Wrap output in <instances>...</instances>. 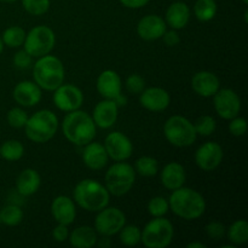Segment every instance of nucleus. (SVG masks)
Segmentation results:
<instances>
[{"mask_svg":"<svg viewBox=\"0 0 248 248\" xmlns=\"http://www.w3.org/2000/svg\"><path fill=\"white\" fill-rule=\"evenodd\" d=\"M194 127H195V131L198 135L211 136L216 131L217 125H216V120L212 116L203 115L195 121Z\"/></svg>","mask_w":248,"mask_h":248,"instance_id":"obj_36","label":"nucleus"},{"mask_svg":"<svg viewBox=\"0 0 248 248\" xmlns=\"http://www.w3.org/2000/svg\"><path fill=\"white\" fill-rule=\"evenodd\" d=\"M33 73L35 84L47 91H55L64 81V67L55 56L40 57L34 65Z\"/></svg>","mask_w":248,"mask_h":248,"instance_id":"obj_4","label":"nucleus"},{"mask_svg":"<svg viewBox=\"0 0 248 248\" xmlns=\"http://www.w3.org/2000/svg\"><path fill=\"white\" fill-rule=\"evenodd\" d=\"M190 18V11L184 2H173L166 11V22L171 28L183 29Z\"/></svg>","mask_w":248,"mask_h":248,"instance_id":"obj_24","label":"nucleus"},{"mask_svg":"<svg viewBox=\"0 0 248 248\" xmlns=\"http://www.w3.org/2000/svg\"><path fill=\"white\" fill-rule=\"evenodd\" d=\"M26 135L35 143H45L52 140L58 128V120L51 110H39L26 123Z\"/></svg>","mask_w":248,"mask_h":248,"instance_id":"obj_5","label":"nucleus"},{"mask_svg":"<svg viewBox=\"0 0 248 248\" xmlns=\"http://www.w3.org/2000/svg\"><path fill=\"white\" fill-rule=\"evenodd\" d=\"M159 164L154 157L142 156L136 161V171L144 177H152L157 173Z\"/></svg>","mask_w":248,"mask_h":248,"instance_id":"obj_33","label":"nucleus"},{"mask_svg":"<svg viewBox=\"0 0 248 248\" xmlns=\"http://www.w3.org/2000/svg\"><path fill=\"white\" fill-rule=\"evenodd\" d=\"M120 241L123 242L125 246L133 247L137 246L140 242V236H142V232L136 225H124L123 229L120 230Z\"/></svg>","mask_w":248,"mask_h":248,"instance_id":"obj_32","label":"nucleus"},{"mask_svg":"<svg viewBox=\"0 0 248 248\" xmlns=\"http://www.w3.org/2000/svg\"><path fill=\"white\" fill-rule=\"evenodd\" d=\"M24 154V147L21 142L16 140H6L0 147V155L7 161H17Z\"/></svg>","mask_w":248,"mask_h":248,"instance_id":"obj_28","label":"nucleus"},{"mask_svg":"<svg viewBox=\"0 0 248 248\" xmlns=\"http://www.w3.org/2000/svg\"><path fill=\"white\" fill-rule=\"evenodd\" d=\"M14 99L23 107H33L40 102L41 90L35 82L21 81L14 89Z\"/></svg>","mask_w":248,"mask_h":248,"instance_id":"obj_18","label":"nucleus"},{"mask_svg":"<svg viewBox=\"0 0 248 248\" xmlns=\"http://www.w3.org/2000/svg\"><path fill=\"white\" fill-rule=\"evenodd\" d=\"M229 240L234 245H244L248 241V223L246 220H236L232 223L228 232Z\"/></svg>","mask_w":248,"mask_h":248,"instance_id":"obj_29","label":"nucleus"},{"mask_svg":"<svg viewBox=\"0 0 248 248\" xmlns=\"http://www.w3.org/2000/svg\"><path fill=\"white\" fill-rule=\"evenodd\" d=\"M65 138L75 145H86L96 137V124L93 119L81 110H73L65 115L62 124Z\"/></svg>","mask_w":248,"mask_h":248,"instance_id":"obj_1","label":"nucleus"},{"mask_svg":"<svg viewBox=\"0 0 248 248\" xmlns=\"http://www.w3.org/2000/svg\"><path fill=\"white\" fill-rule=\"evenodd\" d=\"M17 191L23 196L33 195L40 186V176L35 170L26 169L17 178Z\"/></svg>","mask_w":248,"mask_h":248,"instance_id":"obj_25","label":"nucleus"},{"mask_svg":"<svg viewBox=\"0 0 248 248\" xmlns=\"http://www.w3.org/2000/svg\"><path fill=\"white\" fill-rule=\"evenodd\" d=\"M72 246L78 248H91L96 245L97 234L91 227H79L68 236Z\"/></svg>","mask_w":248,"mask_h":248,"instance_id":"obj_26","label":"nucleus"},{"mask_svg":"<svg viewBox=\"0 0 248 248\" xmlns=\"http://www.w3.org/2000/svg\"><path fill=\"white\" fill-rule=\"evenodd\" d=\"M242 1H244L245 4H248V0H242Z\"/></svg>","mask_w":248,"mask_h":248,"instance_id":"obj_49","label":"nucleus"},{"mask_svg":"<svg viewBox=\"0 0 248 248\" xmlns=\"http://www.w3.org/2000/svg\"><path fill=\"white\" fill-rule=\"evenodd\" d=\"M173 239V225L169 219L155 217L142 232L140 241L148 248H166Z\"/></svg>","mask_w":248,"mask_h":248,"instance_id":"obj_8","label":"nucleus"},{"mask_svg":"<svg viewBox=\"0 0 248 248\" xmlns=\"http://www.w3.org/2000/svg\"><path fill=\"white\" fill-rule=\"evenodd\" d=\"M56 36L51 28L46 26H39L26 34L24 39V50L31 57H43L48 55L55 47Z\"/></svg>","mask_w":248,"mask_h":248,"instance_id":"obj_9","label":"nucleus"},{"mask_svg":"<svg viewBox=\"0 0 248 248\" xmlns=\"http://www.w3.org/2000/svg\"><path fill=\"white\" fill-rule=\"evenodd\" d=\"M169 201L162 196H156L153 198L148 203V212L153 216V217H164L167 212H169Z\"/></svg>","mask_w":248,"mask_h":248,"instance_id":"obj_35","label":"nucleus"},{"mask_svg":"<svg viewBox=\"0 0 248 248\" xmlns=\"http://www.w3.org/2000/svg\"><path fill=\"white\" fill-rule=\"evenodd\" d=\"M73 195L75 202L89 212H99L109 203V191L106 186L93 179L79 182Z\"/></svg>","mask_w":248,"mask_h":248,"instance_id":"obj_3","label":"nucleus"},{"mask_svg":"<svg viewBox=\"0 0 248 248\" xmlns=\"http://www.w3.org/2000/svg\"><path fill=\"white\" fill-rule=\"evenodd\" d=\"M97 91L106 99H114L121 93V79L114 70H104L97 79Z\"/></svg>","mask_w":248,"mask_h":248,"instance_id":"obj_20","label":"nucleus"},{"mask_svg":"<svg viewBox=\"0 0 248 248\" xmlns=\"http://www.w3.org/2000/svg\"><path fill=\"white\" fill-rule=\"evenodd\" d=\"M24 10L34 16L46 14L50 9V0H22Z\"/></svg>","mask_w":248,"mask_h":248,"instance_id":"obj_34","label":"nucleus"},{"mask_svg":"<svg viewBox=\"0 0 248 248\" xmlns=\"http://www.w3.org/2000/svg\"><path fill=\"white\" fill-rule=\"evenodd\" d=\"M118 108L113 99L102 101L94 107L93 121L98 127L109 128L116 123L118 119Z\"/></svg>","mask_w":248,"mask_h":248,"instance_id":"obj_19","label":"nucleus"},{"mask_svg":"<svg viewBox=\"0 0 248 248\" xmlns=\"http://www.w3.org/2000/svg\"><path fill=\"white\" fill-rule=\"evenodd\" d=\"M165 31H166V23L161 17L156 15H148L138 22V35L147 41L160 39Z\"/></svg>","mask_w":248,"mask_h":248,"instance_id":"obj_15","label":"nucleus"},{"mask_svg":"<svg viewBox=\"0 0 248 248\" xmlns=\"http://www.w3.org/2000/svg\"><path fill=\"white\" fill-rule=\"evenodd\" d=\"M53 102L60 110L73 111L81 107L84 102V94L74 85H61L55 90Z\"/></svg>","mask_w":248,"mask_h":248,"instance_id":"obj_12","label":"nucleus"},{"mask_svg":"<svg viewBox=\"0 0 248 248\" xmlns=\"http://www.w3.org/2000/svg\"><path fill=\"white\" fill-rule=\"evenodd\" d=\"M140 102L150 111H162L169 107L170 94L166 90L160 87H150L140 92Z\"/></svg>","mask_w":248,"mask_h":248,"instance_id":"obj_16","label":"nucleus"},{"mask_svg":"<svg viewBox=\"0 0 248 248\" xmlns=\"http://www.w3.org/2000/svg\"><path fill=\"white\" fill-rule=\"evenodd\" d=\"M51 213L58 224L70 225L77 217V210L73 200L67 196H57L51 203Z\"/></svg>","mask_w":248,"mask_h":248,"instance_id":"obj_17","label":"nucleus"},{"mask_svg":"<svg viewBox=\"0 0 248 248\" xmlns=\"http://www.w3.org/2000/svg\"><path fill=\"white\" fill-rule=\"evenodd\" d=\"M121 4L130 9H140V7L145 6L149 2V0H120Z\"/></svg>","mask_w":248,"mask_h":248,"instance_id":"obj_44","label":"nucleus"},{"mask_svg":"<svg viewBox=\"0 0 248 248\" xmlns=\"http://www.w3.org/2000/svg\"><path fill=\"white\" fill-rule=\"evenodd\" d=\"M113 101L115 102L116 106L118 107H124V106H126V103H127V98H126L125 96H123L121 93L118 94V96H116Z\"/></svg>","mask_w":248,"mask_h":248,"instance_id":"obj_45","label":"nucleus"},{"mask_svg":"<svg viewBox=\"0 0 248 248\" xmlns=\"http://www.w3.org/2000/svg\"><path fill=\"white\" fill-rule=\"evenodd\" d=\"M136 173L132 166L125 162H116L106 173V188L115 196L125 195L135 184Z\"/></svg>","mask_w":248,"mask_h":248,"instance_id":"obj_7","label":"nucleus"},{"mask_svg":"<svg viewBox=\"0 0 248 248\" xmlns=\"http://www.w3.org/2000/svg\"><path fill=\"white\" fill-rule=\"evenodd\" d=\"M2 48H4V43H2L1 38H0V53L2 52Z\"/></svg>","mask_w":248,"mask_h":248,"instance_id":"obj_47","label":"nucleus"},{"mask_svg":"<svg viewBox=\"0 0 248 248\" xmlns=\"http://www.w3.org/2000/svg\"><path fill=\"white\" fill-rule=\"evenodd\" d=\"M125 223L126 218L123 211L116 207H104L103 210L99 211L98 216L96 217L94 228L102 236L108 237L118 234L123 229Z\"/></svg>","mask_w":248,"mask_h":248,"instance_id":"obj_10","label":"nucleus"},{"mask_svg":"<svg viewBox=\"0 0 248 248\" xmlns=\"http://www.w3.org/2000/svg\"><path fill=\"white\" fill-rule=\"evenodd\" d=\"M108 159L109 156L107 154L104 145L96 142L87 143L84 149V153H82L84 164L89 169L94 170V171H99V170L103 169L108 164Z\"/></svg>","mask_w":248,"mask_h":248,"instance_id":"obj_22","label":"nucleus"},{"mask_svg":"<svg viewBox=\"0 0 248 248\" xmlns=\"http://www.w3.org/2000/svg\"><path fill=\"white\" fill-rule=\"evenodd\" d=\"M23 219V211L16 205H9L0 211V222L9 227L18 225Z\"/></svg>","mask_w":248,"mask_h":248,"instance_id":"obj_30","label":"nucleus"},{"mask_svg":"<svg viewBox=\"0 0 248 248\" xmlns=\"http://www.w3.org/2000/svg\"><path fill=\"white\" fill-rule=\"evenodd\" d=\"M229 131L235 137H241L247 131V123L244 118H234L232 119V123L229 124Z\"/></svg>","mask_w":248,"mask_h":248,"instance_id":"obj_39","label":"nucleus"},{"mask_svg":"<svg viewBox=\"0 0 248 248\" xmlns=\"http://www.w3.org/2000/svg\"><path fill=\"white\" fill-rule=\"evenodd\" d=\"M164 41L167 46H176L177 44L181 41L179 39V35L177 34L176 31H165L164 33Z\"/></svg>","mask_w":248,"mask_h":248,"instance_id":"obj_43","label":"nucleus"},{"mask_svg":"<svg viewBox=\"0 0 248 248\" xmlns=\"http://www.w3.org/2000/svg\"><path fill=\"white\" fill-rule=\"evenodd\" d=\"M52 236L55 239V241L57 242H64L65 240L69 236V232L67 229V225L64 224H58L57 227L53 229Z\"/></svg>","mask_w":248,"mask_h":248,"instance_id":"obj_42","label":"nucleus"},{"mask_svg":"<svg viewBox=\"0 0 248 248\" xmlns=\"http://www.w3.org/2000/svg\"><path fill=\"white\" fill-rule=\"evenodd\" d=\"M104 148L107 154L115 161H124L132 155L133 147L130 138L121 132H111L107 136Z\"/></svg>","mask_w":248,"mask_h":248,"instance_id":"obj_13","label":"nucleus"},{"mask_svg":"<svg viewBox=\"0 0 248 248\" xmlns=\"http://www.w3.org/2000/svg\"><path fill=\"white\" fill-rule=\"evenodd\" d=\"M194 12L199 21H211L217 14V4L215 0H198L194 6Z\"/></svg>","mask_w":248,"mask_h":248,"instance_id":"obj_27","label":"nucleus"},{"mask_svg":"<svg viewBox=\"0 0 248 248\" xmlns=\"http://www.w3.org/2000/svg\"><path fill=\"white\" fill-rule=\"evenodd\" d=\"M215 108L218 115L225 120L236 118L241 109V101L235 91L230 89L218 90L215 93Z\"/></svg>","mask_w":248,"mask_h":248,"instance_id":"obj_11","label":"nucleus"},{"mask_svg":"<svg viewBox=\"0 0 248 248\" xmlns=\"http://www.w3.org/2000/svg\"><path fill=\"white\" fill-rule=\"evenodd\" d=\"M0 1H2V2H14V1H16V0H0Z\"/></svg>","mask_w":248,"mask_h":248,"instance_id":"obj_48","label":"nucleus"},{"mask_svg":"<svg viewBox=\"0 0 248 248\" xmlns=\"http://www.w3.org/2000/svg\"><path fill=\"white\" fill-rule=\"evenodd\" d=\"M27 120H28L27 113L21 108H12L7 113V123H9L10 126L15 128L24 127Z\"/></svg>","mask_w":248,"mask_h":248,"instance_id":"obj_37","label":"nucleus"},{"mask_svg":"<svg viewBox=\"0 0 248 248\" xmlns=\"http://www.w3.org/2000/svg\"><path fill=\"white\" fill-rule=\"evenodd\" d=\"M169 205L174 215L188 220L201 217L206 210V202L202 195L193 189L183 186L173 190Z\"/></svg>","mask_w":248,"mask_h":248,"instance_id":"obj_2","label":"nucleus"},{"mask_svg":"<svg viewBox=\"0 0 248 248\" xmlns=\"http://www.w3.org/2000/svg\"><path fill=\"white\" fill-rule=\"evenodd\" d=\"M188 248H206V245L200 244V242H193V244L186 245Z\"/></svg>","mask_w":248,"mask_h":248,"instance_id":"obj_46","label":"nucleus"},{"mask_svg":"<svg viewBox=\"0 0 248 248\" xmlns=\"http://www.w3.org/2000/svg\"><path fill=\"white\" fill-rule=\"evenodd\" d=\"M145 82L142 77L138 74H132L126 80V89L131 93H140L144 90Z\"/></svg>","mask_w":248,"mask_h":248,"instance_id":"obj_38","label":"nucleus"},{"mask_svg":"<svg viewBox=\"0 0 248 248\" xmlns=\"http://www.w3.org/2000/svg\"><path fill=\"white\" fill-rule=\"evenodd\" d=\"M223 160V149L218 143L207 142L201 145L195 154V162L203 171H213Z\"/></svg>","mask_w":248,"mask_h":248,"instance_id":"obj_14","label":"nucleus"},{"mask_svg":"<svg viewBox=\"0 0 248 248\" xmlns=\"http://www.w3.org/2000/svg\"><path fill=\"white\" fill-rule=\"evenodd\" d=\"M219 79L211 72H199L194 75L191 80L193 90L201 97L215 96L219 90Z\"/></svg>","mask_w":248,"mask_h":248,"instance_id":"obj_21","label":"nucleus"},{"mask_svg":"<svg viewBox=\"0 0 248 248\" xmlns=\"http://www.w3.org/2000/svg\"><path fill=\"white\" fill-rule=\"evenodd\" d=\"M186 178L184 167L177 162L167 164L161 172V183L169 190H176L183 186V184L186 183Z\"/></svg>","mask_w":248,"mask_h":248,"instance_id":"obj_23","label":"nucleus"},{"mask_svg":"<svg viewBox=\"0 0 248 248\" xmlns=\"http://www.w3.org/2000/svg\"><path fill=\"white\" fill-rule=\"evenodd\" d=\"M14 63L17 68H28L31 63V56L26 50H21L15 55Z\"/></svg>","mask_w":248,"mask_h":248,"instance_id":"obj_41","label":"nucleus"},{"mask_svg":"<svg viewBox=\"0 0 248 248\" xmlns=\"http://www.w3.org/2000/svg\"><path fill=\"white\" fill-rule=\"evenodd\" d=\"M206 234L212 240H220L225 235V227L222 223L212 222L206 225Z\"/></svg>","mask_w":248,"mask_h":248,"instance_id":"obj_40","label":"nucleus"},{"mask_svg":"<svg viewBox=\"0 0 248 248\" xmlns=\"http://www.w3.org/2000/svg\"><path fill=\"white\" fill-rule=\"evenodd\" d=\"M165 137L174 147L184 148L194 144L198 137L194 124H191L184 116H171L165 123L164 126Z\"/></svg>","mask_w":248,"mask_h":248,"instance_id":"obj_6","label":"nucleus"},{"mask_svg":"<svg viewBox=\"0 0 248 248\" xmlns=\"http://www.w3.org/2000/svg\"><path fill=\"white\" fill-rule=\"evenodd\" d=\"M24 39H26V31L21 27H10L2 34V43L9 47H18L23 45Z\"/></svg>","mask_w":248,"mask_h":248,"instance_id":"obj_31","label":"nucleus"}]
</instances>
